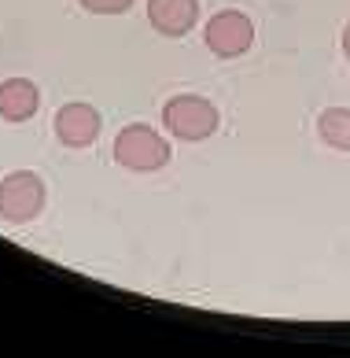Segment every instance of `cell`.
I'll return each mask as SVG.
<instances>
[{
	"instance_id": "obj_1",
	"label": "cell",
	"mask_w": 350,
	"mask_h": 358,
	"mask_svg": "<svg viewBox=\"0 0 350 358\" xmlns=\"http://www.w3.org/2000/svg\"><path fill=\"white\" fill-rule=\"evenodd\" d=\"M115 159L126 170L152 174V170H163L170 163V144L159 137L152 126H126L122 134L115 137Z\"/></svg>"
},
{
	"instance_id": "obj_2",
	"label": "cell",
	"mask_w": 350,
	"mask_h": 358,
	"mask_svg": "<svg viewBox=\"0 0 350 358\" xmlns=\"http://www.w3.org/2000/svg\"><path fill=\"white\" fill-rule=\"evenodd\" d=\"M163 122H166L170 134L181 137V141H203L218 129V108L203 96L184 92V96H173L163 108Z\"/></svg>"
},
{
	"instance_id": "obj_3",
	"label": "cell",
	"mask_w": 350,
	"mask_h": 358,
	"mask_svg": "<svg viewBox=\"0 0 350 358\" xmlns=\"http://www.w3.org/2000/svg\"><path fill=\"white\" fill-rule=\"evenodd\" d=\"M45 207V181L30 170H15L0 181V215L8 222H34Z\"/></svg>"
},
{
	"instance_id": "obj_4",
	"label": "cell",
	"mask_w": 350,
	"mask_h": 358,
	"mask_svg": "<svg viewBox=\"0 0 350 358\" xmlns=\"http://www.w3.org/2000/svg\"><path fill=\"white\" fill-rule=\"evenodd\" d=\"M254 45V22L244 15V11H218L207 22V48L221 59H236Z\"/></svg>"
},
{
	"instance_id": "obj_5",
	"label": "cell",
	"mask_w": 350,
	"mask_h": 358,
	"mask_svg": "<svg viewBox=\"0 0 350 358\" xmlns=\"http://www.w3.org/2000/svg\"><path fill=\"white\" fill-rule=\"evenodd\" d=\"M56 137L66 148H89L100 137V115L89 103H63L56 111Z\"/></svg>"
},
{
	"instance_id": "obj_6",
	"label": "cell",
	"mask_w": 350,
	"mask_h": 358,
	"mask_svg": "<svg viewBox=\"0 0 350 358\" xmlns=\"http://www.w3.org/2000/svg\"><path fill=\"white\" fill-rule=\"evenodd\" d=\"M199 19V0H147V22L163 37H184Z\"/></svg>"
},
{
	"instance_id": "obj_7",
	"label": "cell",
	"mask_w": 350,
	"mask_h": 358,
	"mask_svg": "<svg viewBox=\"0 0 350 358\" xmlns=\"http://www.w3.org/2000/svg\"><path fill=\"white\" fill-rule=\"evenodd\" d=\"M41 103V92L30 78H8L0 82V118L4 122H30Z\"/></svg>"
},
{
	"instance_id": "obj_8",
	"label": "cell",
	"mask_w": 350,
	"mask_h": 358,
	"mask_svg": "<svg viewBox=\"0 0 350 358\" xmlns=\"http://www.w3.org/2000/svg\"><path fill=\"white\" fill-rule=\"evenodd\" d=\"M321 141L335 152H350V108H328L317 118Z\"/></svg>"
},
{
	"instance_id": "obj_9",
	"label": "cell",
	"mask_w": 350,
	"mask_h": 358,
	"mask_svg": "<svg viewBox=\"0 0 350 358\" xmlns=\"http://www.w3.org/2000/svg\"><path fill=\"white\" fill-rule=\"evenodd\" d=\"M78 4L85 11H92V15H122L133 0H78Z\"/></svg>"
},
{
	"instance_id": "obj_10",
	"label": "cell",
	"mask_w": 350,
	"mask_h": 358,
	"mask_svg": "<svg viewBox=\"0 0 350 358\" xmlns=\"http://www.w3.org/2000/svg\"><path fill=\"white\" fill-rule=\"evenodd\" d=\"M343 52H347V59H350V22H347V30H343Z\"/></svg>"
}]
</instances>
